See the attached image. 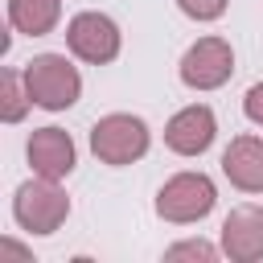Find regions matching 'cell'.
<instances>
[{
    "instance_id": "obj_6",
    "label": "cell",
    "mask_w": 263,
    "mask_h": 263,
    "mask_svg": "<svg viewBox=\"0 0 263 263\" xmlns=\"http://www.w3.org/2000/svg\"><path fill=\"white\" fill-rule=\"evenodd\" d=\"M181 82L189 90H218L230 82L234 74V49L226 37H197L185 53H181V66H177Z\"/></svg>"
},
{
    "instance_id": "obj_11",
    "label": "cell",
    "mask_w": 263,
    "mask_h": 263,
    "mask_svg": "<svg viewBox=\"0 0 263 263\" xmlns=\"http://www.w3.org/2000/svg\"><path fill=\"white\" fill-rule=\"evenodd\" d=\"M62 21V0H8V25L25 37H45Z\"/></svg>"
},
{
    "instance_id": "obj_14",
    "label": "cell",
    "mask_w": 263,
    "mask_h": 263,
    "mask_svg": "<svg viewBox=\"0 0 263 263\" xmlns=\"http://www.w3.org/2000/svg\"><path fill=\"white\" fill-rule=\"evenodd\" d=\"M226 4L230 0H177V8L189 21H218V16H226Z\"/></svg>"
},
{
    "instance_id": "obj_15",
    "label": "cell",
    "mask_w": 263,
    "mask_h": 263,
    "mask_svg": "<svg viewBox=\"0 0 263 263\" xmlns=\"http://www.w3.org/2000/svg\"><path fill=\"white\" fill-rule=\"evenodd\" d=\"M242 115H247L255 127H263V82H255V86L242 95Z\"/></svg>"
},
{
    "instance_id": "obj_3",
    "label": "cell",
    "mask_w": 263,
    "mask_h": 263,
    "mask_svg": "<svg viewBox=\"0 0 263 263\" xmlns=\"http://www.w3.org/2000/svg\"><path fill=\"white\" fill-rule=\"evenodd\" d=\"M12 218L29 234H53L70 218V197L53 177L33 173V181L16 185V193H12Z\"/></svg>"
},
{
    "instance_id": "obj_5",
    "label": "cell",
    "mask_w": 263,
    "mask_h": 263,
    "mask_svg": "<svg viewBox=\"0 0 263 263\" xmlns=\"http://www.w3.org/2000/svg\"><path fill=\"white\" fill-rule=\"evenodd\" d=\"M66 45H70V53H74L78 62H86V66H107V62L119 58L123 33H119V25H115L107 12L86 8V12H74V16H70V25H66Z\"/></svg>"
},
{
    "instance_id": "obj_7",
    "label": "cell",
    "mask_w": 263,
    "mask_h": 263,
    "mask_svg": "<svg viewBox=\"0 0 263 263\" xmlns=\"http://www.w3.org/2000/svg\"><path fill=\"white\" fill-rule=\"evenodd\" d=\"M222 255L230 263H259L263 259V205L247 201L222 218Z\"/></svg>"
},
{
    "instance_id": "obj_8",
    "label": "cell",
    "mask_w": 263,
    "mask_h": 263,
    "mask_svg": "<svg viewBox=\"0 0 263 263\" xmlns=\"http://www.w3.org/2000/svg\"><path fill=\"white\" fill-rule=\"evenodd\" d=\"M214 136H218V119L205 103H189L164 123V148L177 156H201L214 144Z\"/></svg>"
},
{
    "instance_id": "obj_16",
    "label": "cell",
    "mask_w": 263,
    "mask_h": 263,
    "mask_svg": "<svg viewBox=\"0 0 263 263\" xmlns=\"http://www.w3.org/2000/svg\"><path fill=\"white\" fill-rule=\"evenodd\" d=\"M0 255H12V259H33V251L29 247H21V242H12V238H0Z\"/></svg>"
},
{
    "instance_id": "obj_13",
    "label": "cell",
    "mask_w": 263,
    "mask_h": 263,
    "mask_svg": "<svg viewBox=\"0 0 263 263\" xmlns=\"http://www.w3.org/2000/svg\"><path fill=\"white\" fill-rule=\"evenodd\" d=\"M218 255H222V247H214V242H205V238H181V242L164 247V259H168V263H177V259H201V263H214Z\"/></svg>"
},
{
    "instance_id": "obj_4",
    "label": "cell",
    "mask_w": 263,
    "mask_h": 263,
    "mask_svg": "<svg viewBox=\"0 0 263 263\" xmlns=\"http://www.w3.org/2000/svg\"><path fill=\"white\" fill-rule=\"evenodd\" d=\"M218 201V185L205 177V173H177L160 185L156 193V214L173 226H189V222H201Z\"/></svg>"
},
{
    "instance_id": "obj_10",
    "label": "cell",
    "mask_w": 263,
    "mask_h": 263,
    "mask_svg": "<svg viewBox=\"0 0 263 263\" xmlns=\"http://www.w3.org/2000/svg\"><path fill=\"white\" fill-rule=\"evenodd\" d=\"M222 177L242 193H263V136H234L222 152Z\"/></svg>"
},
{
    "instance_id": "obj_12",
    "label": "cell",
    "mask_w": 263,
    "mask_h": 263,
    "mask_svg": "<svg viewBox=\"0 0 263 263\" xmlns=\"http://www.w3.org/2000/svg\"><path fill=\"white\" fill-rule=\"evenodd\" d=\"M33 99H29V86H25V70H4L0 74V119L4 123H21L29 115Z\"/></svg>"
},
{
    "instance_id": "obj_9",
    "label": "cell",
    "mask_w": 263,
    "mask_h": 263,
    "mask_svg": "<svg viewBox=\"0 0 263 263\" xmlns=\"http://www.w3.org/2000/svg\"><path fill=\"white\" fill-rule=\"evenodd\" d=\"M25 156L37 177H53V181H66L78 164V148H74L70 132H62V127H33Z\"/></svg>"
},
{
    "instance_id": "obj_2",
    "label": "cell",
    "mask_w": 263,
    "mask_h": 263,
    "mask_svg": "<svg viewBox=\"0 0 263 263\" xmlns=\"http://www.w3.org/2000/svg\"><path fill=\"white\" fill-rule=\"evenodd\" d=\"M148 144H152V132L132 111H111V115L95 119V127H90V152L111 168L136 164L148 152Z\"/></svg>"
},
{
    "instance_id": "obj_1",
    "label": "cell",
    "mask_w": 263,
    "mask_h": 263,
    "mask_svg": "<svg viewBox=\"0 0 263 263\" xmlns=\"http://www.w3.org/2000/svg\"><path fill=\"white\" fill-rule=\"evenodd\" d=\"M25 86H29L33 107H41V111H66L82 95V74H78V66L66 53H37L25 66Z\"/></svg>"
}]
</instances>
